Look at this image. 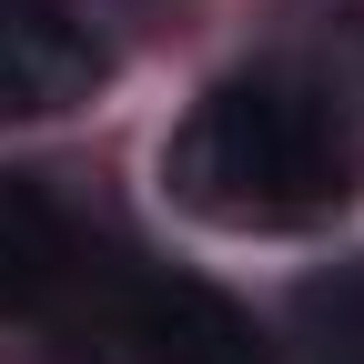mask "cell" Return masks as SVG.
Segmentation results:
<instances>
[{
	"label": "cell",
	"mask_w": 364,
	"mask_h": 364,
	"mask_svg": "<svg viewBox=\"0 0 364 364\" xmlns=\"http://www.w3.org/2000/svg\"><path fill=\"white\" fill-rule=\"evenodd\" d=\"M162 193L213 233H304V223L344 213L354 152H344V122L314 81L233 71L162 142Z\"/></svg>",
	"instance_id": "1"
},
{
	"label": "cell",
	"mask_w": 364,
	"mask_h": 364,
	"mask_svg": "<svg viewBox=\"0 0 364 364\" xmlns=\"http://www.w3.org/2000/svg\"><path fill=\"white\" fill-rule=\"evenodd\" d=\"M112 81V51L71 0H0V122H61Z\"/></svg>",
	"instance_id": "2"
},
{
	"label": "cell",
	"mask_w": 364,
	"mask_h": 364,
	"mask_svg": "<svg viewBox=\"0 0 364 364\" xmlns=\"http://www.w3.org/2000/svg\"><path fill=\"white\" fill-rule=\"evenodd\" d=\"M122 344L132 364H273L263 324L203 273H142L122 304Z\"/></svg>",
	"instance_id": "3"
},
{
	"label": "cell",
	"mask_w": 364,
	"mask_h": 364,
	"mask_svg": "<svg viewBox=\"0 0 364 364\" xmlns=\"http://www.w3.org/2000/svg\"><path fill=\"white\" fill-rule=\"evenodd\" d=\"M71 273V223L41 193L31 172H0V324L11 314H41Z\"/></svg>",
	"instance_id": "4"
}]
</instances>
